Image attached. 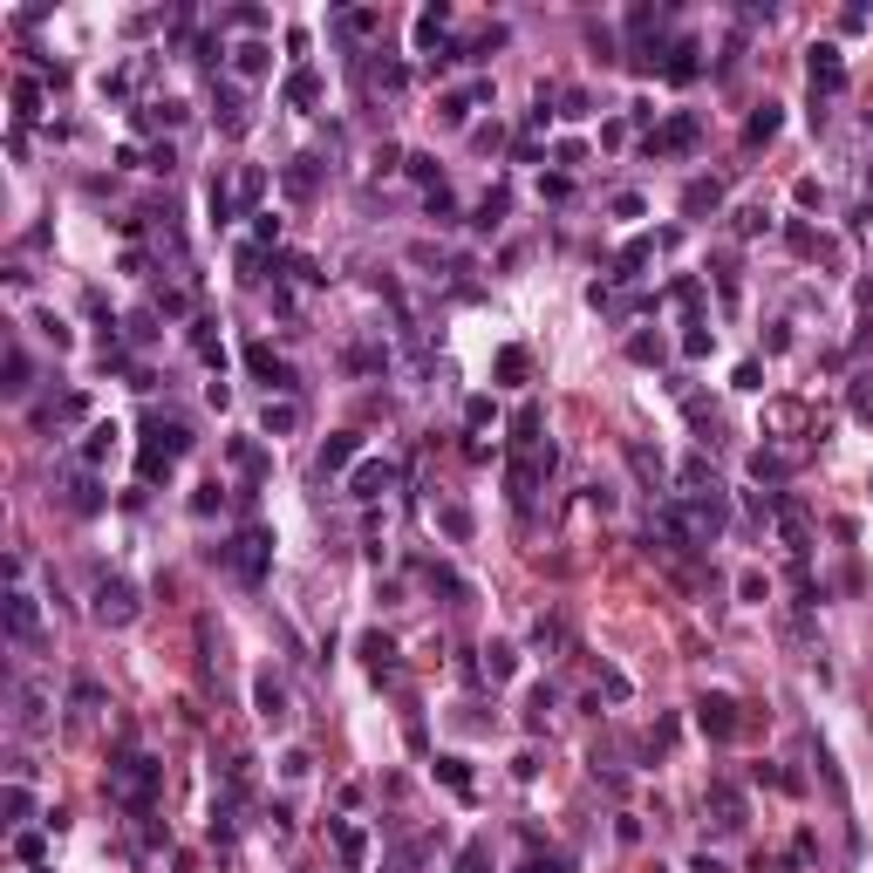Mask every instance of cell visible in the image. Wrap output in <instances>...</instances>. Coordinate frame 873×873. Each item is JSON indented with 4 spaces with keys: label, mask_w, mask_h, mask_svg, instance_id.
Instances as JSON below:
<instances>
[{
    "label": "cell",
    "mask_w": 873,
    "mask_h": 873,
    "mask_svg": "<svg viewBox=\"0 0 873 873\" xmlns=\"http://www.w3.org/2000/svg\"><path fill=\"white\" fill-rule=\"evenodd\" d=\"M867 130H873V110H867Z\"/></svg>",
    "instance_id": "003e7915"
},
{
    "label": "cell",
    "mask_w": 873,
    "mask_h": 873,
    "mask_svg": "<svg viewBox=\"0 0 873 873\" xmlns=\"http://www.w3.org/2000/svg\"><path fill=\"white\" fill-rule=\"evenodd\" d=\"M444 28H451V7H444V0H437V7H423V14H417V55H430V62H437Z\"/></svg>",
    "instance_id": "d6986e66"
},
{
    "label": "cell",
    "mask_w": 873,
    "mask_h": 873,
    "mask_svg": "<svg viewBox=\"0 0 873 873\" xmlns=\"http://www.w3.org/2000/svg\"><path fill=\"white\" fill-rule=\"evenodd\" d=\"M260 191H266V171H260V164H246V171H239V185H232V198L246 205V219L260 212Z\"/></svg>",
    "instance_id": "f1b7e54d"
},
{
    "label": "cell",
    "mask_w": 873,
    "mask_h": 873,
    "mask_svg": "<svg viewBox=\"0 0 873 873\" xmlns=\"http://www.w3.org/2000/svg\"><path fill=\"white\" fill-rule=\"evenodd\" d=\"M710 348H717V335H710V328L696 321V328H689V335H683V355H689V362H696V355H710Z\"/></svg>",
    "instance_id": "816d5d0a"
},
{
    "label": "cell",
    "mask_w": 873,
    "mask_h": 873,
    "mask_svg": "<svg viewBox=\"0 0 873 873\" xmlns=\"http://www.w3.org/2000/svg\"><path fill=\"white\" fill-rule=\"evenodd\" d=\"M703 812H710V826L717 833H744L751 826V805H744V785H730V778H710V792H703Z\"/></svg>",
    "instance_id": "277c9868"
},
{
    "label": "cell",
    "mask_w": 873,
    "mask_h": 873,
    "mask_svg": "<svg viewBox=\"0 0 873 873\" xmlns=\"http://www.w3.org/2000/svg\"><path fill=\"white\" fill-rule=\"evenodd\" d=\"M696 730H703L710 744H730V737L744 730V717H737V703H730V696H703V703H696Z\"/></svg>",
    "instance_id": "9c48e42d"
},
{
    "label": "cell",
    "mask_w": 873,
    "mask_h": 873,
    "mask_svg": "<svg viewBox=\"0 0 873 873\" xmlns=\"http://www.w3.org/2000/svg\"><path fill=\"white\" fill-rule=\"evenodd\" d=\"M28 382H35V362H28V348H21V342H7V382H0V389H7V396H28Z\"/></svg>",
    "instance_id": "cb8c5ba5"
},
{
    "label": "cell",
    "mask_w": 873,
    "mask_h": 873,
    "mask_svg": "<svg viewBox=\"0 0 873 873\" xmlns=\"http://www.w3.org/2000/svg\"><path fill=\"white\" fill-rule=\"evenodd\" d=\"M157 792H164V764H157L151 751H123V758L110 764V805H123L130 819H151Z\"/></svg>",
    "instance_id": "6da1fadb"
},
{
    "label": "cell",
    "mask_w": 873,
    "mask_h": 873,
    "mask_svg": "<svg viewBox=\"0 0 873 873\" xmlns=\"http://www.w3.org/2000/svg\"><path fill=\"white\" fill-rule=\"evenodd\" d=\"M314 96H321V76H314V69H294V76H287V103H294V110H307Z\"/></svg>",
    "instance_id": "d590c367"
},
{
    "label": "cell",
    "mask_w": 873,
    "mask_h": 873,
    "mask_svg": "<svg viewBox=\"0 0 873 873\" xmlns=\"http://www.w3.org/2000/svg\"><path fill=\"white\" fill-rule=\"evenodd\" d=\"M492 867V853H485V839H471L464 853H457V873H485Z\"/></svg>",
    "instance_id": "681fc988"
},
{
    "label": "cell",
    "mask_w": 873,
    "mask_h": 873,
    "mask_svg": "<svg viewBox=\"0 0 873 873\" xmlns=\"http://www.w3.org/2000/svg\"><path fill=\"white\" fill-rule=\"evenodd\" d=\"M669 239H676V232H642V239H628V246H621V260H614V280H642V266L655 260Z\"/></svg>",
    "instance_id": "8fae6325"
},
{
    "label": "cell",
    "mask_w": 873,
    "mask_h": 873,
    "mask_svg": "<svg viewBox=\"0 0 873 873\" xmlns=\"http://www.w3.org/2000/svg\"><path fill=\"white\" fill-rule=\"evenodd\" d=\"M191 342H198V355H205L212 369H226V348H219V335H212V321H191Z\"/></svg>",
    "instance_id": "74e56055"
},
{
    "label": "cell",
    "mask_w": 873,
    "mask_h": 873,
    "mask_svg": "<svg viewBox=\"0 0 873 873\" xmlns=\"http://www.w3.org/2000/svg\"><path fill=\"white\" fill-rule=\"evenodd\" d=\"M730 382H737V389H764V369H758V362H737V376H730Z\"/></svg>",
    "instance_id": "be15d7a7"
},
{
    "label": "cell",
    "mask_w": 873,
    "mask_h": 873,
    "mask_svg": "<svg viewBox=\"0 0 873 873\" xmlns=\"http://www.w3.org/2000/svg\"><path fill=\"white\" fill-rule=\"evenodd\" d=\"M532 369V355L526 348H498V382H519Z\"/></svg>",
    "instance_id": "ee69618b"
},
{
    "label": "cell",
    "mask_w": 873,
    "mask_h": 873,
    "mask_svg": "<svg viewBox=\"0 0 873 873\" xmlns=\"http://www.w3.org/2000/svg\"><path fill=\"white\" fill-rule=\"evenodd\" d=\"M492 417H498V410H492V396H471V403H464V423H471V430H485Z\"/></svg>",
    "instance_id": "f5cc1de1"
},
{
    "label": "cell",
    "mask_w": 873,
    "mask_h": 873,
    "mask_svg": "<svg viewBox=\"0 0 873 873\" xmlns=\"http://www.w3.org/2000/svg\"><path fill=\"white\" fill-rule=\"evenodd\" d=\"M403 164H410V178H417V185H430V191L444 185V178H437V157H430V151H410Z\"/></svg>",
    "instance_id": "f6af8a7d"
},
{
    "label": "cell",
    "mask_w": 873,
    "mask_h": 873,
    "mask_svg": "<svg viewBox=\"0 0 873 873\" xmlns=\"http://www.w3.org/2000/svg\"><path fill=\"white\" fill-rule=\"evenodd\" d=\"M219 498H226V492H219V485H198V492H191V512L205 519V512H219Z\"/></svg>",
    "instance_id": "6f0895ef"
},
{
    "label": "cell",
    "mask_w": 873,
    "mask_h": 873,
    "mask_svg": "<svg viewBox=\"0 0 873 873\" xmlns=\"http://www.w3.org/2000/svg\"><path fill=\"white\" fill-rule=\"evenodd\" d=\"M532 648H539V655H560V648H567V621L539 614V628H532Z\"/></svg>",
    "instance_id": "d6a6232c"
},
{
    "label": "cell",
    "mask_w": 873,
    "mask_h": 873,
    "mask_svg": "<svg viewBox=\"0 0 873 873\" xmlns=\"http://www.w3.org/2000/svg\"><path fill=\"white\" fill-rule=\"evenodd\" d=\"M389 485H396V464H389V457H369V464L348 478V498H362V505H369V498H382Z\"/></svg>",
    "instance_id": "5bb4252c"
},
{
    "label": "cell",
    "mask_w": 873,
    "mask_h": 873,
    "mask_svg": "<svg viewBox=\"0 0 873 873\" xmlns=\"http://www.w3.org/2000/svg\"><path fill=\"white\" fill-rule=\"evenodd\" d=\"M246 369L266 382V389H301V376H294V362H280L266 342H246Z\"/></svg>",
    "instance_id": "30bf717a"
},
{
    "label": "cell",
    "mask_w": 873,
    "mask_h": 873,
    "mask_svg": "<svg viewBox=\"0 0 873 873\" xmlns=\"http://www.w3.org/2000/svg\"><path fill=\"white\" fill-rule=\"evenodd\" d=\"M478 103H492V76H478V82H464V89H451L444 103H437V116L444 123H471V110Z\"/></svg>",
    "instance_id": "4fadbf2b"
},
{
    "label": "cell",
    "mask_w": 873,
    "mask_h": 873,
    "mask_svg": "<svg viewBox=\"0 0 873 873\" xmlns=\"http://www.w3.org/2000/svg\"><path fill=\"white\" fill-rule=\"evenodd\" d=\"M512 669H519V648H512V642H492V648H485V676H492V683H505Z\"/></svg>",
    "instance_id": "836d02e7"
},
{
    "label": "cell",
    "mask_w": 873,
    "mask_h": 873,
    "mask_svg": "<svg viewBox=\"0 0 873 873\" xmlns=\"http://www.w3.org/2000/svg\"><path fill=\"white\" fill-rule=\"evenodd\" d=\"M14 853H21V860H28V867H35L41 853H48V839H41V833H21V839H14Z\"/></svg>",
    "instance_id": "680465c9"
},
{
    "label": "cell",
    "mask_w": 873,
    "mask_h": 873,
    "mask_svg": "<svg viewBox=\"0 0 873 873\" xmlns=\"http://www.w3.org/2000/svg\"><path fill=\"white\" fill-rule=\"evenodd\" d=\"M805 76H812V96L826 103V96L846 89V55H839L833 41H812V48H805Z\"/></svg>",
    "instance_id": "8992f818"
},
{
    "label": "cell",
    "mask_w": 873,
    "mask_h": 873,
    "mask_svg": "<svg viewBox=\"0 0 873 873\" xmlns=\"http://www.w3.org/2000/svg\"><path fill=\"white\" fill-rule=\"evenodd\" d=\"M328 833H335V853H342V867H348V873H362L369 833H362V826H348V819H328Z\"/></svg>",
    "instance_id": "ac0fdd59"
},
{
    "label": "cell",
    "mask_w": 873,
    "mask_h": 873,
    "mask_svg": "<svg viewBox=\"0 0 873 873\" xmlns=\"http://www.w3.org/2000/svg\"><path fill=\"white\" fill-rule=\"evenodd\" d=\"M423 573H430V587H437V594H451V601H471L464 573H451V567H423Z\"/></svg>",
    "instance_id": "ab89813d"
},
{
    "label": "cell",
    "mask_w": 873,
    "mask_h": 873,
    "mask_svg": "<svg viewBox=\"0 0 873 873\" xmlns=\"http://www.w3.org/2000/svg\"><path fill=\"white\" fill-rule=\"evenodd\" d=\"M628 464L642 471L648 485H662V451H648V444H628Z\"/></svg>",
    "instance_id": "b9f144b4"
},
{
    "label": "cell",
    "mask_w": 873,
    "mask_h": 873,
    "mask_svg": "<svg viewBox=\"0 0 873 873\" xmlns=\"http://www.w3.org/2000/svg\"><path fill=\"white\" fill-rule=\"evenodd\" d=\"M505 212H512V191L498 185V191H485V205L471 212V226H478V232H492V226H505Z\"/></svg>",
    "instance_id": "484cf974"
},
{
    "label": "cell",
    "mask_w": 873,
    "mask_h": 873,
    "mask_svg": "<svg viewBox=\"0 0 873 873\" xmlns=\"http://www.w3.org/2000/svg\"><path fill=\"white\" fill-rule=\"evenodd\" d=\"M294 423H301V403H273V396H266V410H260V430H266V437H287Z\"/></svg>",
    "instance_id": "4316f807"
},
{
    "label": "cell",
    "mask_w": 873,
    "mask_h": 873,
    "mask_svg": "<svg viewBox=\"0 0 873 873\" xmlns=\"http://www.w3.org/2000/svg\"><path fill=\"white\" fill-rule=\"evenodd\" d=\"M328 35H335V41H369V35H382V7H348V14H335V21H328Z\"/></svg>",
    "instance_id": "9a60e30c"
},
{
    "label": "cell",
    "mask_w": 873,
    "mask_h": 873,
    "mask_svg": "<svg viewBox=\"0 0 873 873\" xmlns=\"http://www.w3.org/2000/svg\"><path fill=\"white\" fill-rule=\"evenodd\" d=\"M219 560H226L246 587H260L266 580V567H273V532L266 526H246V532H232L226 546H219Z\"/></svg>",
    "instance_id": "3957f363"
},
{
    "label": "cell",
    "mask_w": 873,
    "mask_h": 873,
    "mask_svg": "<svg viewBox=\"0 0 873 873\" xmlns=\"http://www.w3.org/2000/svg\"><path fill=\"white\" fill-rule=\"evenodd\" d=\"M601 689H608L614 703H621V696H628V676H621V669H601Z\"/></svg>",
    "instance_id": "e7e4bbea"
},
{
    "label": "cell",
    "mask_w": 873,
    "mask_h": 873,
    "mask_svg": "<svg viewBox=\"0 0 873 873\" xmlns=\"http://www.w3.org/2000/svg\"><path fill=\"white\" fill-rule=\"evenodd\" d=\"M116 437H123V430H116V423H96V430H89V437H82V464H103V457L116 451Z\"/></svg>",
    "instance_id": "f546056e"
},
{
    "label": "cell",
    "mask_w": 873,
    "mask_h": 873,
    "mask_svg": "<svg viewBox=\"0 0 873 873\" xmlns=\"http://www.w3.org/2000/svg\"><path fill=\"white\" fill-rule=\"evenodd\" d=\"M35 116H41V82L21 76L14 82V123H35Z\"/></svg>",
    "instance_id": "e575fe53"
},
{
    "label": "cell",
    "mask_w": 873,
    "mask_h": 873,
    "mask_svg": "<svg viewBox=\"0 0 873 873\" xmlns=\"http://www.w3.org/2000/svg\"><path fill=\"white\" fill-rule=\"evenodd\" d=\"M253 710H260V717L273 723V730H280V723L294 717V696H287V683H280V676H273V669H266L260 683H253Z\"/></svg>",
    "instance_id": "7c38bea8"
},
{
    "label": "cell",
    "mask_w": 873,
    "mask_h": 873,
    "mask_svg": "<svg viewBox=\"0 0 873 873\" xmlns=\"http://www.w3.org/2000/svg\"><path fill=\"white\" fill-rule=\"evenodd\" d=\"M628 362H662V342H655V335H635V342H628Z\"/></svg>",
    "instance_id": "db71d44e"
},
{
    "label": "cell",
    "mask_w": 873,
    "mask_h": 873,
    "mask_svg": "<svg viewBox=\"0 0 873 873\" xmlns=\"http://www.w3.org/2000/svg\"><path fill=\"white\" fill-rule=\"evenodd\" d=\"M280 185H287V198H314V185H321V157H294V164L280 171Z\"/></svg>",
    "instance_id": "7402d4cb"
},
{
    "label": "cell",
    "mask_w": 873,
    "mask_h": 873,
    "mask_svg": "<svg viewBox=\"0 0 873 873\" xmlns=\"http://www.w3.org/2000/svg\"><path fill=\"white\" fill-rule=\"evenodd\" d=\"M437 778H444L457 798H471V771H464V758H437Z\"/></svg>",
    "instance_id": "7bdbcfd3"
},
{
    "label": "cell",
    "mask_w": 873,
    "mask_h": 873,
    "mask_svg": "<svg viewBox=\"0 0 873 873\" xmlns=\"http://www.w3.org/2000/svg\"><path fill=\"white\" fill-rule=\"evenodd\" d=\"M273 273H294V280H307V287H328V273L307 260V253H280V260H273Z\"/></svg>",
    "instance_id": "4dcf8cb0"
},
{
    "label": "cell",
    "mask_w": 873,
    "mask_h": 873,
    "mask_svg": "<svg viewBox=\"0 0 873 873\" xmlns=\"http://www.w3.org/2000/svg\"><path fill=\"white\" fill-rule=\"evenodd\" d=\"M362 662H369V676H396V642L389 635H362Z\"/></svg>",
    "instance_id": "603a6c76"
},
{
    "label": "cell",
    "mask_w": 873,
    "mask_h": 873,
    "mask_svg": "<svg viewBox=\"0 0 873 873\" xmlns=\"http://www.w3.org/2000/svg\"><path fill=\"white\" fill-rule=\"evenodd\" d=\"M369 82L396 96V89H410V69H403V62H376V69H369Z\"/></svg>",
    "instance_id": "60d3db41"
},
{
    "label": "cell",
    "mask_w": 873,
    "mask_h": 873,
    "mask_svg": "<svg viewBox=\"0 0 873 873\" xmlns=\"http://www.w3.org/2000/svg\"><path fill=\"white\" fill-rule=\"evenodd\" d=\"M519 873H567V860H526Z\"/></svg>",
    "instance_id": "03108f58"
},
{
    "label": "cell",
    "mask_w": 873,
    "mask_h": 873,
    "mask_svg": "<svg viewBox=\"0 0 873 873\" xmlns=\"http://www.w3.org/2000/svg\"><path fill=\"white\" fill-rule=\"evenodd\" d=\"M696 55H703L696 41H676V48H662V76H669V82H696V76H703V62H696Z\"/></svg>",
    "instance_id": "ffe728a7"
},
{
    "label": "cell",
    "mask_w": 873,
    "mask_h": 873,
    "mask_svg": "<svg viewBox=\"0 0 873 873\" xmlns=\"http://www.w3.org/2000/svg\"><path fill=\"white\" fill-rule=\"evenodd\" d=\"M696 144H703V116L683 110V116H669V123H655L642 151L648 157H683V151H696Z\"/></svg>",
    "instance_id": "5b68a950"
},
{
    "label": "cell",
    "mask_w": 873,
    "mask_h": 873,
    "mask_svg": "<svg viewBox=\"0 0 873 873\" xmlns=\"http://www.w3.org/2000/svg\"><path fill=\"white\" fill-rule=\"evenodd\" d=\"M771 226V212H764V205H751V212H737V232H744V239H751V232H764Z\"/></svg>",
    "instance_id": "91938a15"
},
{
    "label": "cell",
    "mask_w": 873,
    "mask_h": 873,
    "mask_svg": "<svg viewBox=\"0 0 873 873\" xmlns=\"http://www.w3.org/2000/svg\"><path fill=\"white\" fill-rule=\"evenodd\" d=\"M717 205H723V185H717V178H696V185L683 191V212H689V219H703V212H717Z\"/></svg>",
    "instance_id": "d4e9b609"
},
{
    "label": "cell",
    "mask_w": 873,
    "mask_h": 873,
    "mask_svg": "<svg viewBox=\"0 0 873 873\" xmlns=\"http://www.w3.org/2000/svg\"><path fill=\"white\" fill-rule=\"evenodd\" d=\"M778 123H785V116H778V103H764V110L744 123V144H751V151H758V144H771V137H778Z\"/></svg>",
    "instance_id": "83f0119b"
},
{
    "label": "cell",
    "mask_w": 873,
    "mask_h": 873,
    "mask_svg": "<svg viewBox=\"0 0 873 873\" xmlns=\"http://www.w3.org/2000/svg\"><path fill=\"white\" fill-rule=\"evenodd\" d=\"M785 471H792V457H785V451H751V478H758V485H778Z\"/></svg>",
    "instance_id": "1f68e13d"
},
{
    "label": "cell",
    "mask_w": 873,
    "mask_h": 873,
    "mask_svg": "<svg viewBox=\"0 0 873 873\" xmlns=\"http://www.w3.org/2000/svg\"><path fill=\"white\" fill-rule=\"evenodd\" d=\"M737 594H744V601H764V594H771V580H764V573H744V580H737Z\"/></svg>",
    "instance_id": "6125c7cd"
},
{
    "label": "cell",
    "mask_w": 873,
    "mask_h": 873,
    "mask_svg": "<svg viewBox=\"0 0 873 873\" xmlns=\"http://www.w3.org/2000/svg\"><path fill=\"white\" fill-rule=\"evenodd\" d=\"M69 505H76V512H103V492H96V478H76V485H69Z\"/></svg>",
    "instance_id": "bcb514c9"
},
{
    "label": "cell",
    "mask_w": 873,
    "mask_h": 873,
    "mask_svg": "<svg viewBox=\"0 0 873 873\" xmlns=\"http://www.w3.org/2000/svg\"><path fill=\"white\" fill-rule=\"evenodd\" d=\"M7 642L14 648L41 642V608H35V594H21V587H7Z\"/></svg>",
    "instance_id": "ba28073f"
},
{
    "label": "cell",
    "mask_w": 873,
    "mask_h": 873,
    "mask_svg": "<svg viewBox=\"0 0 873 873\" xmlns=\"http://www.w3.org/2000/svg\"><path fill=\"white\" fill-rule=\"evenodd\" d=\"M355 369H389V348H348Z\"/></svg>",
    "instance_id": "9f6ffc18"
},
{
    "label": "cell",
    "mask_w": 873,
    "mask_h": 873,
    "mask_svg": "<svg viewBox=\"0 0 873 873\" xmlns=\"http://www.w3.org/2000/svg\"><path fill=\"white\" fill-rule=\"evenodd\" d=\"M423 212H430L437 226H451V219H457V198H451V191H444V185H437V191H430V198H423Z\"/></svg>",
    "instance_id": "7dc6e473"
},
{
    "label": "cell",
    "mask_w": 873,
    "mask_h": 873,
    "mask_svg": "<svg viewBox=\"0 0 873 873\" xmlns=\"http://www.w3.org/2000/svg\"><path fill=\"white\" fill-rule=\"evenodd\" d=\"M853 417L873 423V376H853Z\"/></svg>",
    "instance_id": "f907efd6"
},
{
    "label": "cell",
    "mask_w": 873,
    "mask_h": 873,
    "mask_svg": "<svg viewBox=\"0 0 873 873\" xmlns=\"http://www.w3.org/2000/svg\"><path fill=\"white\" fill-rule=\"evenodd\" d=\"M253 239L273 246V239H280V219H273V212H253Z\"/></svg>",
    "instance_id": "94428289"
},
{
    "label": "cell",
    "mask_w": 873,
    "mask_h": 873,
    "mask_svg": "<svg viewBox=\"0 0 873 873\" xmlns=\"http://www.w3.org/2000/svg\"><path fill=\"white\" fill-rule=\"evenodd\" d=\"M185 451H191V430H185V423L151 417V423H144V444H137V478H144V485L171 478V471L185 464Z\"/></svg>",
    "instance_id": "7a4b0ae2"
},
{
    "label": "cell",
    "mask_w": 873,
    "mask_h": 873,
    "mask_svg": "<svg viewBox=\"0 0 873 873\" xmlns=\"http://www.w3.org/2000/svg\"><path fill=\"white\" fill-rule=\"evenodd\" d=\"M96 621H103V628H130V621H137V587H130V580H96Z\"/></svg>",
    "instance_id": "52a82bcc"
},
{
    "label": "cell",
    "mask_w": 873,
    "mask_h": 873,
    "mask_svg": "<svg viewBox=\"0 0 873 873\" xmlns=\"http://www.w3.org/2000/svg\"><path fill=\"white\" fill-rule=\"evenodd\" d=\"M444 532H451V539H471V512H464V505H444Z\"/></svg>",
    "instance_id": "11a10c76"
},
{
    "label": "cell",
    "mask_w": 873,
    "mask_h": 873,
    "mask_svg": "<svg viewBox=\"0 0 873 873\" xmlns=\"http://www.w3.org/2000/svg\"><path fill=\"white\" fill-rule=\"evenodd\" d=\"M14 730H21V737H35V730H48V689H41V683H28V689H21V710H14Z\"/></svg>",
    "instance_id": "e0dca14e"
},
{
    "label": "cell",
    "mask_w": 873,
    "mask_h": 873,
    "mask_svg": "<svg viewBox=\"0 0 873 873\" xmlns=\"http://www.w3.org/2000/svg\"><path fill=\"white\" fill-rule=\"evenodd\" d=\"M683 492H717V471H710V457H689V464H683Z\"/></svg>",
    "instance_id": "f35d334b"
},
{
    "label": "cell",
    "mask_w": 873,
    "mask_h": 873,
    "mask_svg": "<svg viewBox=\"0 0 873 873\" xmlns=\"http://www.w3.org/2000/svg\"><path fill=\"white\" fill-rule=\"evenodd\" d=\"M212 116H219V130H226V137H239V130L253 123V116H246V96H239L232 82H212Z\"/></svg>",
    "instance_id": "2e32d148"
},
{
    "label": "cell",
    "mask_w": 873,
    "mask_h": 873,
    "mask_svg": "<svg viewBox=\"0 0 873 873\" xmlns=\"http://www.w3.org/2000/svg\"><path fill=\"white\" fill-rule=\"evenodd\" d=\"M355 451H362V437H355V430H335V437L321 444V457H314V471H321V478H335V471H342Z\"/></svg>",
    "instance_id": "44dd1931"
},
{
    "label": "cell",
    "mask_w": 873,
    "mask_h": 873,
    "mask_svg": "<svg viewBox=\"0 0 873 873\" xmlns=\"http://www.w3.org/2000/svg\"><path fill=\"white\" fill-rule=\"evenodd\" d=\"M266 62H273V48H260V41L232 48V69H239V76H266Z\"/></svg>",
    "instance_id": "8d00e7d4"
},
{
    "label": "cell",
    "mask_w": 873,
    "mask_h": 873,
    "mask_svg": "<svg viewBox=\"0 0 873 873\" xmlns=\"http://www.w3.org/2000/svg\"><path fill=\"white\" fill-rule=\"evenodd\" d=\"M0 805H7V819H28V812H35L28 785H7V792H0Z\"/></svg>",
    "instance_id": "c3c4849f"
}]
</instances>
